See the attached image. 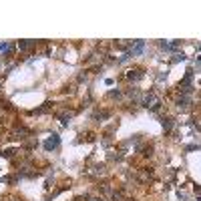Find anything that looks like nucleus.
<instances>
[{"mask_svg": "<svg viewBox=\"0 0 201 201\" xmlns=\"http://www.w3.org/2000/svg\"><path fill=\"white\" fill-rule=\"evenodd\" d=\"M141 50H143V40H139V42H137V46L133 48V53L137 54V53H141Z\"/></svg>", "mask_w": 201, "mask_h": 201, "instance_id": "f03ea898", "label": "nucleus"}, {"mask_svg": "<svg viewBox=\"0 0 201 201\" xmlns=\"http://www.w3.org/2000/svg\"><path fill=\"white\" fill-rule=\"evenodd\" d=\"M57 145H58V137L57 135H53V139L46 141V149H53V147H57Z\"/></svg>", "mask_w": 201, "mask_h": 201, "instance_id": "f257e3e1", "label": "nucleus"}]
</instances>
